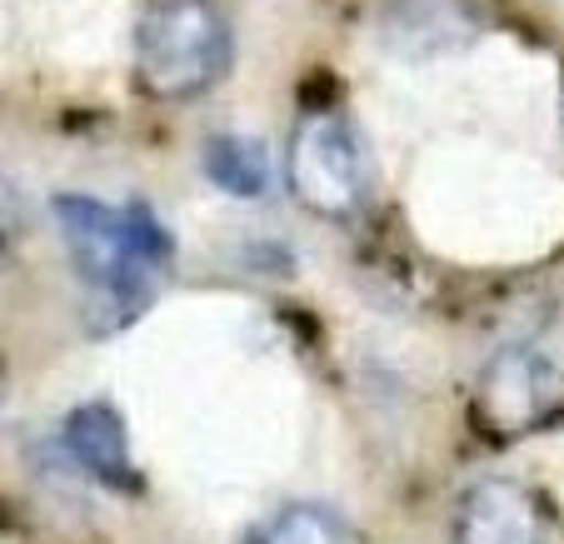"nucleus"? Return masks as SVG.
<instances>
[{
	"mask_svg": "<svg viewBox=\"0 0 564 544\" xmlns=\"http://www.w3.org/2000/svg\"><path fill=\"white\" fill-rule=\"evenodd\" d=\"M55 220L100 315L96 330H120L155 300L171 240L145 205H106L90 195H55Z\"/></svg>",
	"mask_w": 564,
	"mask_h": 544,
	"instance_id": "1",
	"label": "nucleus"
},
{
	"mask_svg": "<svg viewBox=\"0 0 564 544\" xmlns=\"http://www.w3.org/2000/svg\"><path fill=\"white\" fill-rule=\"evenodd\" d=\"M230 70V21L215 0H140L135 80L145 96L181 106Z\"/></svg>",
	"mask_w": 564,
	"mask_h": 544,
	"instance_id": "2",
	"label": "nucleus"
},
{
	"mask_svg": "<svg viewBox=\"0 0 564 544\" xmlns=\"http://www.w3.org/2000/svg\"><path fill=\"white\" fill-rule=\"evenodd\" d=\"M285 181L300 210L319 220H355L370 205L375 165L365 150L360 130L350 126L345 110H305L295 120L285 155Z\"/></svg>",
	"mask_w": 564,
	"mask_h": 544,
	"instance_id": "3",
	"label": "nucleus"
},
{
	"mask_svg": "<svg viewBox=\"0 0 564 544\" xmlns=\"http://www.w3.org/2000/svg\"><path fill=\"white\" fill-rule=\"evenodd\" d=\"M560 400H564V374L554 370L550 355L514 345V350L495 355V360L485 365V374H479L475 420L485 435L514 439L540 425Z\"/></svg>",
	"mask_w": 564,
	"mask_h": 544,
	"instance_id": "4",
	"label": "nucleus"
},
{
	"mask_svg": "<svg viewBox=\"0 0 564 544\" xmlns=\"http://www.w3.org/2000/svg\"><path fill=\"white\" fill-rule=\"evenodd\" d=\"M479 11L469 0H384L375 11V41L394 61H445V55L475 45Z\"/></svg>",
	"mask_w": 564,
	"mask_h": 544,
	"instance_id": "5",
	"label": "nucleus"
},
{
	"mask_svg": "<svg viewBox=\"0 0 564 544\" xmlns=\"http://www.w3.org/2000/svg\"><path fill=\"white\" fill-rule=\"evenodd\" d=\"M455 544H550V530L524 485L479 480L455 504Z\"/></svg>",
	"mask_w": 564,
	"mask_h": 544,
	"instance_id": "6",
	"label": "nucleus"
},
{
	"mask_svg": "<svg viewBox=\"0 0 564 544\" xmlns=\"http://www.w3.org/2000/svg\"><path fill=\"white\" fill-rule=\"evenodd\" d=\"M65 449L75 455L80 470L96 475V480L110 485V490H120V494L140 490L126 420H120L116 405H106V400H86V405H75L70 415H65Z\"/></svg>",
	"mask_w": 564,
	"mask_h": 544,
	"instance_id": "7",
	"label": "nucleus"
},
{
	"mask_svg": "<svg viewBox=\"0 0 564 544\" xmlns=\"http://www.w3.org/2000/svg\"><path fill=\"white\" fill-rule=\"evenodd\" d=\"M205 175L225 195L256 200L270 191V155L256 135H210L205 140Z\"/></svg>",
	"mask_w": 564,
	"mask_h": 544,
	"instance_id": "8",
	"label": "nucleus"
},
{
	"mask_svg": "<svg viewBox=\"0 0 564 544\" xmlns=\"http://www.w3.org/2000/svg\"><path fill=\"white\" fill-rule=\"evenodd\" d=\"M246 544H350V530L325 504H285Z\"/></svg>",
	"mask_w": 564,
	"mask_h": 544,
	"instance_id": "9",
	"label": "nucleus"
}]
</instances>
